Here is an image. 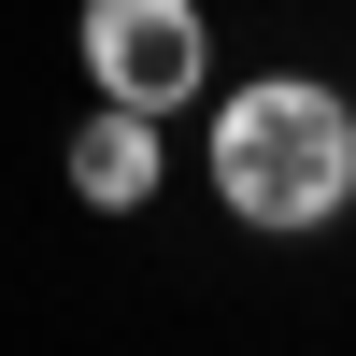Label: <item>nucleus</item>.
Returning <instances> with one entry per match:
<instances>
[{
    "label": "nucleus",
    "mask_w": 356,
    "mask_h": 356,
    "mask_svg": "<svg viewBox=\"0 0 356 356\" xmlns=\"http://www.w3.org/2000/svg\"><path fill=\"white\" fill-rule=\"evenodd\" d=\"M200 0H86V72H100V100L129 114H171L200 86Z\"/></svg>",
    "instance_id": "2"
},
{
    "label": "nucleus",
    "mask_w": 356,
    "mask_h": 356,
    "mask_svg": "<svg viewBox=\"0 0 356 356\" xmlns=\"http://www.w3.org/2000/svg\"><path fill=\"white\" fill-rule=\"evenodd\" d=\"M72 186H86V200H100V214H129V200H143V186H157V114H129V100H114V114H100V129H86V143H72Z\"/></svg>",
    "instance_id": "3"
},
{
    "label": "nucleus",
    "mask_w": 356,
    "mask_h": 356,
    "mask_svg": "<svg viewBox=\"0 0 356 356\" xmlns=\"http://www.w3.org/2000/svg\"><path fill=\"white\" fill-rule=\"evenodd\" d=\"M214 186H228V214H257V228H314V214H342V186H356V114L328 100V86H243V100L214 114Z\"/></svg>",
    "instance_id": "1"
}]
</instances>
